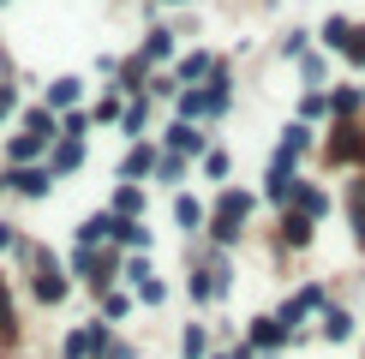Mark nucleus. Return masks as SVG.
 <instances>
[{
    "label": "nucleus",
    "mask_w": 365,
    "mask_h": 359,
    "mask_svg": "<svg viewBox=\"0 0 365 359\" xmlns=\"http://www.w3.org/2000/svg\"><path fill=\"white\" fill-rule=\"evenodd\" d=\"M354 156H365V138L354 126H341V138H329V162H354Z\"/></svg>",
    "instance_id": "4"
},
{
    "label": "nucleus",
    "mask_w": 365,
    "mask_h": 359,
    "mask_svg": "<svg viewBox=\"0 0 365 359\" xmlns=\"http://www.w3.org/2000/svg\"><path fill=\"white\" fill-rule=\"evenodd\" d=\"M36 150H42V138H36V132H24V138H12V162H30Z\"/></svg>",
    "instance_id": "16"
},
{
    "label": "nucleus",
    "mask_w": 365,
    "mask_h": 359,
    "mask_svg": "<svg viewBox=\"0 0 365 359\" xmlns=\"http://www.w3.org/2000/svg\"><path fill=\"white\" fill-rule=\"evenodd\" d=\"M174 150H192V156H197V150H204V132H192V126H174Z\"/></svg>",
    "instance_id": "17"
},
{
    "label": "nucleus",
    "mask_w": 365,
    "mask_h": 359,
    "mask_svg": "<svg viewBox=\"0 0 365 359\" xmlns=\"http://www.w3.org/2000/svg\"><path fill=\"white\" fill-rule=\"evenodd\" d=\"M299 198V209H306V216H317V209H324V192H294Z\"/></svg>",
    "instance_id": "21"
},
{
    "label": "nucleus",
    "mask_w": 365,
    "mask_h": 359,
    "mask_svg": "<svg viewBox=\"0 0 365 359\" xmlns=\"http://www.w3.org/2000/svg\"><path fill=\"white\" fill-rule=\"evenodd\" d=\"M114 228H120L114 216H90V222H78V239L90 246V239H102V234H114Z\"/></svg>",
    "instance_id": "12"
},
{
    "label": "nucleus",
    "mask_w": 365,
    "mask_h": 359,
    "mask_svg": "<svg viewBox=\"0 0 365 359\" xmlns=\"http://www.w3.org/2000/svg\"><path fill=\"white\" fill-rule=\"evenodd\" d=\"M108 359H132V348H108Z\"/></svg>",
    "instance_id": "25"
},
{
    "label": "nucleus",
    "mask_w": 365,
    "mask_h": 359,
    "mask_svg": "<svg viewBox=\"0 0 365 359\" xmlns=\"http://www.w3.org/2000/svg\"><path fill=\"white\" fill-rule=\"evenodd\" d=\"M150 168H156V156H150V144H138V150H132L126 162H120V174H126V180H138V174H150Z\"/></svg>",
    "instance_id": "7"
},
{
    "label": "nucleus",
    "mask_w": 365,
    "mask_h": 359,
    "mask_svg": "<svg viewBox=\"0 0 365 359\" xmlns=\"http://www.w3.org/2000/svg\"><path fill=\"white\" fill-rule=\"evenodd\" d=\"M174 216H180V228H204V204L197 198H174Z\"/></svg>",
    "instance_id": "9"
},
{
    "label": "nucleus",
    "mask_w": 365,
    "mask_h": 359,
    "mask_svg": "<svg viewBox=\"0 0 365 359\" xmlns=\"http://www.w3.org/2000/svg\"><path fill=\"white\" fill-rule=\"evenodd\" d=\"M252 348H264V353L282 348V318H257L252 323Z\"/></svg>",
    "instance_id": "5"
},
{
    "label": "nucleus",
    "mask_w": 365,
    "mask_h": 359,
    "mask_svg": "<svg viewBox=\"0 0 365 359\" xmlns=\"http://www.w3.org/2000/svg\"><path fill=\"white\" fill-rule=\"evenodd\" d=\"M24 126L36 132L42 144H48V138H60V120H54V108H30V114H24Z\"/></svg>",
    "instance_id": "6"
},
{
    "label": "nucleus",
    "mask_w": 365,
    "mask_h": 359,
    "mask_svg": "<svg viewBox=\"0 0 365 359\" xmlns=\"http://www.w3.org/2000/svg\"><path fill=\"white\" fill-rule=\"evenodd\" d=\"M162 293H168V288H162V281H150V276L138 281V299H144V306H162Z\"/></svg>",
    "instance_id": "19"
},
{
    "label": "nucleus",
    "mask_w": 365,
    "mask_h": 359,
    "mask_svg": "<svg viewBox=\"0 0 365 359\" xmlns=\"http://www.w3.org/2000/svg\"><path fill=\"white\" fill-rule=\"evenodd\" d=\"M120 239H126V246H150V234H144V222H126L120 216V228H114Z\"/></svg>",
    "instance_id": "15"
},
{
    "label": "nucleus",
    "mask_w": 365,
    "mask_h": 359,
    "mask_svg": "<svg viewBox=\"0 0 365 359\" xmlns=\"http://www.w3.org/2000/svg\"><path fill=\"white\" fill-rule=\"evenodd\" d=\"M227 359H252V348H240V353H227Z\"/></svg>",
    "instance_id": "26"
},
{
    "label": "nucleus",
    "mask_w": 365,
    "mask_h": 359,
    "mask_svg": "<svg viewBox=\"0 0 365 359\" xmlns=\"http://www.w3.org/2000/svg\"><path fill=\"white\" fill-rule=\"evenodd\" d=\"M347 54H354V60H365V30H359V42H347Z\"/></svg>",
    "instance_id": "24"
},
{
    "label": "nucleus",
    "mask_w": 365,
    "mask_h": 359,
    "mask_svg": "<svg viewBox=\"0 0 365 359\" xmlns=\"http://www.w3.org/2000/svg\"><path fill=\"white\" fill-rule=\"evenodd\" d=\"M36 299H48V306H60V299H66V276L54 269V258H48V251L36 258Z\"/></svg>",
    "instance_id": "2"
},
{
    "label": "nucleus",
    "mask_w": 365,
    "mask_h": 359,
    "mask_svg": "<svg viewBox=\"0 0 365 359\" xmlns=\"http://www.w3.org/2000/svg\"><path fill=\"white\" fill-rule=\"evenodd\" d=\"M324 335L329 341H347V335H354V318H347V311H324Z\"/></svg>",
    "instance_id": "11"
},
{
    "label": "nucleus",
    "mask_w": 365,
    "mask_h": 359,
    "mask_svg": "<svg viewBox=\"0 0 365 359\" xmlns=\"http://www.w3.org/2000/svg\"><path fill=\"white\" fill-rule=\"evenodd\" d=\"M0 335H12V299H6V288H0Z\"/></svg>",
    "instance_id": "23"
},
{
    "label": "nucleus",
    "mask_w": 365,
    "mask_h": 359,
    "mask_svg": "<svg viewBox=\"0 0 365 359\" xmlns=\"http://www.w3.org/2000/svg\"><path fill=\"white\" fill-rule=\"evenodd\" d=\"M78 156H84V144H78V138H60V150H54V174L78 168Z\"/></svg>",
    "instance_id": "8"
},
{
    "label": "nucleus",
    "mask_w": 365,
    "mask_h": 359,
    "mask_svg": "<svg viewBox=\"0 0 365 359\" xmlns=\"http://www.w3.org/2000/svg\"><path fill=\"white\" fill-rule=\"evenodd\" d=\"M114 209H120V216L132 222V216H138V209H144V192H138V186H126V192H120V204H114Z\"/></svg>",
    "instance_id": "14"
},
{
    "label": "nucleus",
    "mask_w": 365,
    "mask_h": 359,
    "mask_svg": "<svg viewBox=\"0 0 365 359\" xmlns=\"http://www.w3.org/2000/svg\"><path fill=\"white\" fill-rule=\"evenodd\" d=\"M246 209H252L246 192H222V204H216V228H210V234H216L222 246H227V239H240V228H246Z\"/></svg>",
    "instance_id": "1"
},
{
    "label": "nucleus",
    "mask_w": 365,
    "mask_h": 359,
    "mask_svg": "<svg viewBox=\"0 0 365 359\" xmlns=\"http://www.w3.org/2000/svg\"><path fill=\"white\" fill-rule=\"evenodd\" d=\"M144 48H150V60H168V48H174V42H168V30H156V36H150Z\"/></svg>",
    "instance_id": "20"
},
{
    "label": "nucleus",
    "mask_w": 365,
    "mask_h": 359,
    "mask_svg": "<svg viewBox=\"0 0 365 359\" xmlns=\"http://www.w3.org/2000/svg\"><path fill=\"white\" fill-rule=\"evenodd\" d=\"M180 348H186V359H197V353H204V329H186V341H180Z\"/></svg>",
    "instance_id": "22"
},
{
    "label": "nucleus",
    "mask_w": 365,
    "mask_h": 359,
    "mask_svg": "<svg viewBox=\"0 0 365 359\" xmlns=\"http://www.w3.org/2000/svg\"><path fill=\"white\" fill-rule=\"evenodd\" d=\"M204 72H210V60H204V54H192V60H180V78H186V84H192V78H204Z\"/></svg>",
    "instance_id": "18"
},
{
    "label": "nucleus",
    "mask_w": 365,
    "mask_h": 359,
    "mask_svg": "<svg viewBox=\"0 0 365 359\" xmlns=\"http://www.w3.org/2000/svg\"><path fill=\"white\" fill-rule=\"evenodd\" d=\"M12 186H19L24 198H42V192L54 186V168H24V174H12Z\"/></svg>",
    "instance_id": "3"
},
{
    "label": "nucleus",
    "mask_w": 365,
    "mask_h": 359,
    "mask_svg": "<svg viewBox=\"0 0 365 359\" xmlns=\"http://www.w3.org/2000/svg\"><path fill=\"white\" fill-rule=\"evenodd\" d=\"M282 239H287V246H306V239H312V222H306V216H287V222H282Z\"/></svg>",
    "instance_id": "13"
},
{
    "label": "nucleus",
    "mask_w": 365,
    "mask_h": 359,
    "mask_svg": "<svg viewBox=\"0 0 365 359\" xmlns=\"http://www.w3.org/2000/svg\"><path fill=\"white\" fill-rule=\"evenodd\" d=\"M78 102V78H54V90H48V108H72Z\"/></svg>",
    "instance_id": "10"
}]
</instances>
